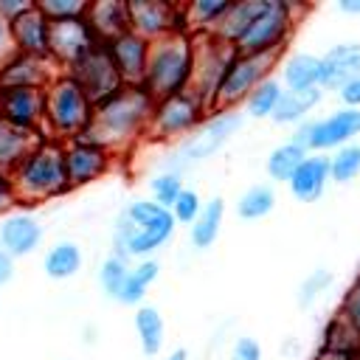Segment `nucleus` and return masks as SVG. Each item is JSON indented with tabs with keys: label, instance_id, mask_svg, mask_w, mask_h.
Returning a JSON list of instances; mask_svg holds the SVG:
<instances>
[{
	"label": "nucleus",
	"instance_id": "obj_41",
	"mask_svg": "<svg viewBox=\"0 0 360 360\" xmlns=\"http://www.w3.org/2000/svg\"><path fill=\"white\" fill-rule=\"evenodd\" d=\"M169 211H172V217H174V225H177V222H180V225H191V222L200 217V211H202V200H200V194H197L194 188H183L180 197L174 200V205H172Z\"/></svg>",
	"mask_w": 360,
	"mask_h": 360
},
{
	"label": "nucleus",
	"instance_id": "obj_20",
	"mask_svg": "<svg viewBox=\"0 0 360 360\" xmlns=\"http://www.w3.org/2000/svg\"><path fill=\"white\" fill-rule=\"evenodd\" d=\"M11 31V42H14V53H25V56H39L48 59V42H51V22L45 20V14L37 8V3L20 14L14 22H8Z\"/></svg>",
	"mask_w": 360,
	"mask_h": 360
},
{
	"label": "nucleus",
	"instance_id": "obj_37",
	"mask_svg": "<svg viewBox=\"0 0 360 360\" xmlns=\"http://www.w3.org/2000/svg\"><path fill=\"white\" fill-rule=\"evenodd\" d=\"M360 174V143H346L329 155V180L349 183Z\"/></svg>",
	"mask_w": 360,
	"mask_h": 360
},
{
	"label": "nucleus",
	"instance_id": "obj_49",
	"mask_svg": "<svg viewBox=\"0 0 360 360\" xmlns=\"http://www.w3.org/2000/svg\"><path fill=\"white\" fill-rule=\"evenodd\" d=\"M338 11H343L349 17H360V0H340L338 3Z\"/></svg>",
	"mask_w": 360,
	"mask_h": 360
},
{
	"label": "nucleus",
	"instance_id": "obj_21",
	"mask_svg": "<svg viewBox=\"0 0 360 360\" xmlns=\"http://www.w3.org/2000/svg\"><path fill=\"white\" fill-rule=\"evenodd\" d=\"M93 37L107 45L129 31V0H93L84 14Z\"/></svg>",
	"mask_w": 360,
	"mask_h": 360
},
{
	"label": "nucleus",
	"instance_id": "obj_45",
	"mask_svg": "<svg viewBox=\"0 0 360 360\" xmlns=\"http://www.w3.org/2000/svg\"><path fill=\"white\" fill-rule=\"evenodd\" d=\"M338 96H340V101H343V107H352V110H360V76H354V79H349L340 90H338Z\"/></svg>",
	"mask_w": 360,
	"mask_h": 360
},
{
	"label": "nucleus",
	"instance_id": "obj_44",
	"mask_svg": "<svg viewBox=\"0 0 360 360\" xmlns=\"http://www.w3.org/2000/svg\"><path fill=\"white\" fill-rule=\"evenodd\" d=\"M34 3L31 0H0V20L3 22H14L20 14H25Z\"/></svg>",
	"mask_w": 360,
	"mask_h": 360
},
{
	"label": "nucleus",
	"instance_id": "obj_22",
	"mask_svg": "<svg viewBox=\"0 0 360 360\" xmlns=\"http://www.w3.org/2000/svg\"><path fill=\"white\" fill-rule=\"evenodd\" d=\"M360 76V42H338L321 56V90H340Z\"/></svg>",
	"mask_w": 360,
	"mask_h": 360
},
{
	"label": "nucleus",
	"instance_id": "obj_5",
	"mask_svg": "<svg viewBox=\"0 0 360 360\" xmlns=\"http://www.w3.org/2000/svg\"><path fill=\"white\" fill-rule=\"evenodd\" d=\"M96 104L87 93L73 82L70 73H56V79L45 87V124L42 132L51 141H73L87 132L93 121Z\"/></svg>",
	"mask_w": 360,
	"mask_h": 360
},
{
	"label": "nucleus",
	"instance_id": "obj_10",
	"mask_svg": "<svg viewBox=\"0 0 360 360\" xmlns=\"http://www.w3.org/2000/svg\"><path fill=\"white\" fill-rule=\"evenodd\" d=\"M236 56L233 45H225L217 37H194V70H191V84L188 93H194L208 110H214L217 90Z\"/></svg>",
	"mask_w": 360,
	"mask_h": 360
},
{
	"label": "nucleus",
	"instance_id": "obj_47",
	"mask_svg": "<svg viewBox=\"0 0 360 360\" xmlns=\"http://www.w3.org/2000/svg\"><path fill=\"white\" fill-rule=\"evenodd\" d=\"M14 56V42H11V31H8V22L0 20V68Z\"/></svg>",
	"mask_w": 360,
	"mask_h": 360
},
{
	"label": "nucleus",
	"instance_id": "obj_48",
	"mask_svg": "<svg viewBox=\"0 0 360 360\" xmlns=\"http://www.w3.org/2000/svg\"><path fill=\"white\" fill-rule=\"evenodd\" d=\"M14 273V259H8L3 250H0V284H6Z\"/></svg>",
	"mask_w": 360,
	"mask_h": 360
},
{
	"label": "nucleus",
	"instance_id": "obj_8",
	"mask_svg": "<svg viewBox=\"0 0 360 360\" xmlns=\"http://www.w3.org/2000/svg\"><path fill=\"white\" fill-rule=\"evenodd\" d=\"M205 118H208V107L194 93L183 90V93L155 101L146 138L149 141H186L202 127Z\"/></svg>",
	"mask_w": 360,
	"mask_h": 360
},
{
	"label": "nucleus",
	"instance_id": "obj_13",
	"mask_svg": "<svg viewBox=\"0 0 360 360\" xmlns=\"http://www.w3.org/2000/svg\"><path fill=\"white\" fill-rule=\"evenodd\" d=\"M65 73H70L73 76V82L87 93V98L98 107L101 101H107V98H112L121 87H124V79H121V73L115 70V65H112V59H110V53H107V48L104 45H96L84 59H79L70 70H65Z\"/></svg>",
	"mask_w": 360,
	"mask_h": 360
},
{
	"label": "nucleus",
	"instance_id": "obj_30",
	"mask_svg": "<svg viewBox=\"0 0 360 360\" xmlns=\"http://www.w3.org/2000/svg\"><path fill=\"white\" fill-rule=\"evenodd\" d=\"M321 93H323L321 87H312V90H284L281 98H278V107L273 112V121L276 124H295L298 127L318 107Z\"/></svg>",
	"mask_w": 360,
	"mask_h": 360
},
{
	"label": "nucleus",
	"instance_id": "obj_50",
	"mask_svg": "<svg viewBox=\"0 0 360 360\" xmlns=\"http://www.w3.org/2000/svg\"><path fill=\"white\" fill-rule=\"evenodd\" d=\"M163 360H188V352H186V349H174V352H169Z\"/></svg>",
	"mask_w": 360,
	"mask_h": 360
},
{
	"label": "nucleus",
	"instance_id": "obj_35",
	"mask_svg": "<svg viewBox=\"0 0 360 360\" xmlns=\"http://www.w3.org/2000/svg\"><path fill=\"white\" fill-rule=\"evenodd\" d=\"M281 93H284V87H281L278 79H273V76L264 79V82L248 96V101L242 104V107H245L242 115H250V118H273Z\"/></svg>",
	"mask_w": 360,
	"mask_h": 360
},
{
	"label": "nucleus",
	"instance_id": "obj_29",
	"mask_svg": "<svg viewBox=\"0 0 360 360\" xmlns=\"http://www.w3.org/2000/svg\"><path fill=\"white\" fill-rule=\"evenodd\" d=\"M259 8H262V0H236V3H231L228 11H225V17L219 20V25H217V31L211 37L222 39L225 45H236L239 37L253 22V17L259 14Z\"/></svg>",
	"mask_w": 360,
	"mask_h": 360
},
{
	"label": "nucleus",
	"instance_id": "obj_32",
	"mask_svg": "<svg viewBox=\"0 0 360 360\" xmlns=\"http://www.w3.org/2000/svg\"><path fill=\"white\" fill-rule=\"evenodd\" d=\"M307 149H301L298 143H292V141H284V143H278L270 155H267V160H264V169H267V177L270 180H276V183H290V177L295 174V169L307 160Z\"/></svg>",
	"mask_w": 360,
	"mask_h": 360
},
{
	"label": "nucleus",
	"instance_id": "obj_23",
	"mask_svg": "<svg viewBox=\"0 0 360 360\" xmlns=\"http://www.w3.org/2000/svg\"><path fill=\"white\" fill-rule=\"evenodd\" d=\"M329 183V155H307V160L290 177V194L301 202H315Z\"/></svg>",
	"mask_w": 360,
	"mask_h": 360
},
{
	"label": "nucleus",
	"instance_id": "obj_31",
	"mask_svg": "<svg viewBox=\"0 0 360 360\" xmlns=\"http://www.w3.org/2000/svg\"><path fill=\"white\" fill-rule=\"evenodd\" d=\"M82 262H84L82 248L76 242H68L65 239V242H56V245L48 248V253L42 259V270H45L48 278L65 281V278H73L82 270Z\"/></svg>",
	"mask_w": 360,
	"mask_h": 360
},
{
	"label": "nucleus",
	"instance_id": "obj_46",
	"mask_svg": "<svg viewBox=\"0 0 360 360\" xmlns=\"http://www.w3.org/2000/svg\"><path fill=\"white\" fill-rule=\"evenodd\" d=\"M14 202H17V194H14V186H11V177L0 172V217H6V214H11V208H14Z\"/></svg>",
	"mask_w": 360,
	"mask_h": 360
},
{
	"label": "nucleus",
	"instance_id": "obj_36",
	"mask_svg": "<svg viewBox=\"0 0 360 360\" xmlns=\"http://www.w3.org/2000/svg\"><path fill=\"white\" fill-rule=\"evenodd\" d=\"M129 262L127 259H121V256H115V253H110V256H104V262L98 264V284H101V290H104V295L107 298H118V292H121V287H124V281H127V276H129Z\"/></svg>",
	"mask_w": 360,
	"mask_h": 360
},
{
	"label": "nucleus",
	"instance_id": "obj_39",
	"mask_svg": "<svg viewBox=\"0 0 360 360\" xmlns=\"http://www.w3.org/2000/svg\"><path fill=\"white\" fill-rule=\"evenodd\" d=\"M90 0H39L37 8L45 14L48 22H65V20H84Z\"/></svg>",
	"mask_w": 360,
	"mask_h": 360
},
{
	"label": "nucleus",
	"instance_id": "obj_12",
	"mask_svg": "<svg viewBox=\"0 0 360 360\" xmlns=\"http://www.w3.org/2000/svg\"><path fill=\"white\" fill-rule=\"evenodd\" d=\"M129 31L146 42H158L169 34H188L183 3L172 0H129Z\"/></svg>",
	"mask_w": 360,
	"mask_h": 360
},
{
	"label": "nucleus",
	"instance_id": "obj_17",
	"mask_svg": "<svg viewBox=\"0 0 360 360\" xmlns=\"http://www.w3.org/2000/svg\"><path fill=\"white\" fill-rule=\"evenodd\" d=\"M42 245V222L28 211H11L0 219V250L8 259L31 256Z\"/></svg>",
	"mask_w": 360,
	"mask_h": 360
},
{
	"label": "nucleus",
	"instance_id": "obj_11",
	"mask_svg": "<svg viewBox=\"0 0 360 360\" xmlns=\"http://www.w3.org/2000/svg\"><path fill=\"white\" fill-rule=\"evenodd\" d=\"M360 135V110L343 107L329 112L326 118L318 121H301L292 132V143H298L301 149L312 152H326V149H340L346 143H352Z\"/></svg>",
	"mask_w": 360,
	"mask_h": 360
},
{
	"label": "nucleus",
	"instance_id": "obj_42",
	"mask_svg": "<svg viewBox=\"0 0 360 360\" xmlns=\"http://www.w3.org/2000/svg\"><path fill=\"white\" fill-rule=\"evenodd\" d=\"M228 360H262V346L256 338L250 335H239L231 346V357Z\"/></svg>",
	"mask_w": 360,
	"mask_h": 360
},
{
	"label": "nucleus",
	"instance_id": "obj_34",
	"mask_svg": "<svg viewBox=\"0 0 360 360\" xmlns=\"http://www.w3.org/2000/svg\"><path fill=\"white\" fill-rule=\"evenodd\" d=\"M273 208H276V191L267 183H256V186L245 188L236 200V217L245 219V222L264 219Z\"/></svg>",
	"mask_w": 360,
	"mask_h": 360
},
{
	"label": "nucleus",
	"instance_id": "obj_15",
	"mask_svg": "<svg viewBox=\"0 0 360 360\" xmlns=\"http://www.w3.org/2000/svg\"><path fill=\"white\" fill-rule=\"evenodd\" d=\"M96 45H101L87 20H65V22H51V42H48V59L65 73L70 70L79 59H84Z\"/></svg>",
	"mask_w": 360,
	"mask_h": 360
},
{
	"label": "nucleus",
	"instance_id": "obj_14",
	"mask_svg": "<svg viewBox=\"0 0 360 360\" xmlns=\"http://www.w3.org/2000/svg\"><path fill=\"white\" fill-rule=\"evenodd\" d=\"M62 155H65V172H68L70 188H79V186L101 180L112 169V160H115V155L107 146L96 143L87 135L65 141L62 143Z\"/></svg>",
	"mask_w": 360,
	"mask_h": 360
},
{
	"label": "nucleus",
	"instance_id": "obj_9",
	"mask_svg": "<svg viewBox=\"0 0 360 360\" xmlns=\"http://www.w3.org/2000/svg\"><path fill=\"white\" fill-rule=\"evenodd\" d=\"M281 62V53H236L214 98V110H236L248 96L273 76V68Z\"/></svg>",
	"mask_w": 360,
	"mask_h": 360
},
{
	"label": "nucleus",
	"instance_id": "obj_24",
	"mask_svg": "<svg viewBox=\"0 0 360 360\" xmlns=\"http://www.w3.org/2000/svg\"><path fill=\"white\" fill-rule=\"evenodd\" d=\"M281 87L284 90H312L321 87V56L292 53L281 62Z\"/></svg>",
	"mask_w": 360,
	"mask_h": 360
},
{
	"label": "nucleus",
	"instance_id": "obj_51",
	"mask_svg": "<svg viewBox=\"0 0 360 360\" xmlns=\"http://www.w3.org/2000/svg\"><path fill=\"white\" fill-rule=\"evenodd\" d=\"M354 360H360V354H357V357H354Z\"/></svg>",
	"mask_w": 360,
	"mask_h": 360
},
{
	"label": "nucleus",
	"instance_id": "obj_25",
	"mask_svg": "<svg viewBox=\"0 0 360 360\" xmlns=\"http://www.w3.org/2000/svg\"><path fill=\"white\" fill-rule=\"evenodd\" d=\"M231 0H191L183 3V17H186V31L191 37H208L217 31L219 20L225 17Z\"/></svg>",
	"mask_w": 360,
	"mask_h": 360
},
{
	"label": "nucleus",
	"instance_id": "obj_27",
	"mask_svg": "<svg viewBox=\"0 0 360 360\" xmlns=\"http://www.w3.org/2000/svg\"><path fill=\"white\" fill-rule=\"evenodd\" d=\"M158 276H160V262L158 259H141V262H135L129 267V276H127V281H124V287H121V292H118L115 301L124 304V307H141L143 298H146V292H149V287L158 281Z\"/></svg>",
	"mask_w": 360,
	"mask_h": 360
},
{
	"label": "nucleus",
	"instance_id": "obj_2",
	"mask_svg": "<svg viewBox=\"0 0 360 360\" xmlns=\"http://www.w3.org/2000/svg\"><path fill=\"white\" fill-rule=\"evenodd\" d=\"M174 217L152 197L132 200L112 225V253L121 259H152L174 233Z\"/></svg>",
	"mask_w": 360,
	"mask_h": 360
},
{
	"label": "nucleus",
	"instance_id": "obj_18",
	"mask_svg": "<svg viewBox=\"0 0 360 360\" xmlns=\"http://www.w3.org/2000/svg\"><path fill=\"white\" fill-rule=\"evenodd\" d=\"M56 73H62L51 59H39V56H25V53H14L3 68H0V90L8 87H31V90H45Z\"/></svg>",
	"mask_w": 360,
	"mask_h": 360
},
{
	"label": "nucleus",
	"instance_id": "obj_38",
	"mask_svg": "<svg viewBox=\"0 0 360 360\" xmlns=\"http://www.w3.org/2000/svg\"><path fill=\"white\" fill-rule=\"evenodd\" d=\"M183 188H186V186H183V174L174 172V169H166V172H160V174H155V177L149 180L152 200H155L158 205H163V208H172Z\"/></svg>",
	"mask_w": 360,
	"mask_h": 360
},
{
	"label": "nucleus",
	"instance_id": "obj_16",
	"mask_svg": "<svg viewBox=\"0 0 360 360\" xmlns=\"http://www.w3.org/2000/svg\"><path fill=\"white\" fill-rule=\"evenodd\" d=\"M0 121L28 132V135H42L45 124V90H31V87H8L0 90Z\"/></svg>",
	"mask_w": 360,
	"mask_h": 360
},
{
	"label": "nucleus",
	"instance_id": "obj_26",
	"mask_svg": "<svg viewBox=\"0 0 360 360\" xmlns=\"http://www.w3.org/2000/svg\"><path fill=\"white\" fill-rule=\"evenodd\" d=\"M222 222H225V202H222V197H211L208 202H202L200 217L188 225L191 245L197 250H208L217 242V236L222 231Z\"/></svg>",
	"mask_w": 360,
	"mask_h": 360
},
{
	"label": "nucleus",
	"instance_id": "obj_19",
	"mask_svg": "<svg viewBox=\"0 0 360 360\" xmlns=\"http://www.w3.org/2000/svg\"><path fill=\"white\" fill-rule=\"evenodd\" d=\"M115 70L121 73L124 84H143V73H146V62H149V48L152 42H146L143 37L127 31L121 37H115L112 42L104 45Z\"/></svg>",
	"mask_w": 360,
	"mask_h": 360
},
{
	"label": "nucleus",
	"instance_id": "obj_40",
	"mask_svg": "<svg viewBox=\"0 0 360 360\" xmlns=\"http://www.w3.org/2000/svg\"><path fill=\"white\" fill-rule=\"evenodd\" d=\"M332 281H335L332 270H326V267H315V270L301 281V287H298V304H301V307H312V304L329 290Z\"/></svg>",
	"mask_w": 360,
	"mask_h": 360
},
{
	"label": "nucleus",
	"instance_id": "obj_7",
	"mask_svg": "<svg viewBox=\"0 0 360 360\" xmlns=\"http://www.w3.org/2000/svg\"><path fill=\"white\" fill-rule=\"evenodd\" d=\"M242 121H245L242 110H219V112H211V115L202 121V127H200L194 135H188V138L172 152V158L166 160L169 169H174V172L183 174V169L208 160L211 155H217V152L233 138V132L242 127Z\"/></svg>",
	"mask_w": 360,
	"mask_h": 360
},
{
	"label": "nucleus",
	"instance_id": "obj_43",
	"mask_svg": "<svg viewBox=\"0 0 360 360\" xmlns=\"http://www.w3.org/2000/svg\"><path fill=\"white\" fill-rule=\"evenodd\" d=\"M340 315L349 321V326L360 335V278L354 281V287L349 290V295L343 298V309H340Z\"/></svg>",
	"mask_w": 360,
	"mask_h": 360
},
{
	"label": "nucleus",
	"instance_id": "obj_3",
	"mask_svg": "<svg viewBox=\"0 0 360 360\" xmlns=\"http://www.w3.org/2000/svg\"><path fill=\"white\" fill-rule=\"evenodd\" d=\"M8 177L17 200H25V202H42L70 191L62 143L45 135L25 152V158L11 169Z\"/></svg>",
	"mask_w": 360,
	"mask_h": 360
},
{
	"label": "nucleus",
	"instance_id": "obj_4",
	"mask_svg": "<svg viewBox=\"0 0 360 360\" xmlns=\"http://www.w3.org/2000/svg\"><path fill=\"white\" fill-rule=\"evenodd\" d=\"M191 70H194V37L191 34H169V37L152 42L141 87L158 101V98L188 90Z\"/></svg>",
	"mask_w": 360,
	"mask_h": 360
},
{
	"label": "nucleus",
	"instance_id": "obj_1",
	"mask_svg": "<svg viewBox=\"0 0 360 360\" xmlns=\"http://www.w3.org/2000/svg\"><path fill=\"white\" fill-rule=\"evenodd\" d=\"M155 98L141 84H124L112 98L101 101L87 127V138L107 146L112 155L129 152L141 138H146Z\"/></svg>",
	"mask_w": 360,
	"mask_h": 360
},
{
	"label": "nucleus",
	"instance_id": "obj_28",
	"mask_svg": "<svg viewBox=\"0 0 360 360\" xmlns=\"http://www.w3.org/2000/svg\"><path fill=\"white\" fill-rule=\"evenodd\" d=\"M135 335H138L141 352L146 357L160 354L163 340H166V323H163V315L158 312V307H152V304L135 307Z\"/></svg>",
	"mask_w": 360,
	"mask_h": 360
},
{
	"label": "nucleus",
	"instance_id": "obj_33",
	"mask_svg": "<svg viewBox=\"0 0 360 360\" xmlns=\"http://www.w3.org/2000/svg\"><path fill=\"white\" fill-rule=\"evenodd\" d=\"M42 135H28V132H20L8 124L0 121V172L3 174H11V169L25 158V152L39 141Z\"/></svg>",
	"mask_w": 360,
	"mask_h": 360
},
{
	"label": "nucleus",
	"instance_id": "obj_6",
	"mask_svg": "<svg viewBox=\"0 0 360 360\" xmlns=\"http://www.w3.org/2000/svg\"><path fill=\"white\" fill-rule=\"evenodd\" d=\"M298 11H307V6L262 0L259 14L233 45L236 53H284V45L298 22Z\"/></svg>",
	"mask_w": 360,
	"mask_h": 360
}]
</instances>
